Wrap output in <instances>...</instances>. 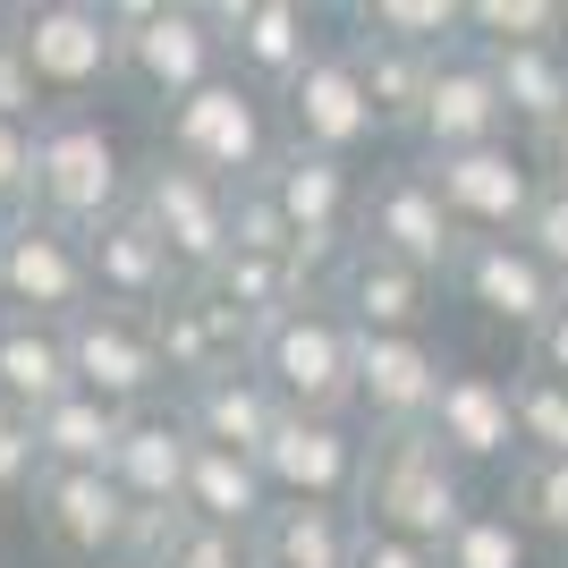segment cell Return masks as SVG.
Masks as SVG:
<instances>
[{
  "instance_id": "cell-28",
  "label": "cell",
  "mask_w": 568,
  "mask_h": 568,
  "mask_svg": "<svg viewBox=\"0 0 568 568\" xmlns=\"http://www.w3.org/2000/svg\"><path fill=\"white\" fill-rule=\"evenodd\" d=\"M493 60V85L509 102V128L526 144H544L568 111V43H518V51H484Z\"/></svg>"
},
{
  "instance_id": "cell-30",
  "label": "cell",
  "mask_w": 568,
  "mask_h": 568,
  "mask_svg": "<svg viewBox=\"0 0 568 568\" xmlns=\"http://www.w3.org/2000/svg\"><path fill=\"white\" fill-rule=\"evenodd\" d=\"M195 288H204L213 306H230V314H237V323H246L255 339L272 332V323H281V314L297 306V297H306L297 263H281V255H237V246H230V255H221V263H213V272H204Z\"/></svg>"
},
{
  "instance_id": "cell-17",
  "label": "cell",
  "mask_w": 568,
  "mask_h": 568,
  "mask_svg": "<svg viewBox=\"0 0 568 568\" xmlns=\"http://www.w3.org/2000/svg\"><path fill=\"white\" fill-rule=\"evenodd\" d=\"M450 288L484 314V323H509V332H526V339L560 314V281L544 272V255H535L526 237H467Z\"/></svg>"
},
{
  "instance_id": "cell-7",
  "label": "cell",
  "mask_w": 568,
  "mask_h": 568,
  "mask_svg": "<svg viewBox=\"0 0 568 568\" xmlns=\"http://www.w3.org/2000/svg\"><path fill=\"white\" fill-rule=\"evenodd\" d=\"M128 204L153 221V237H162L170 263H179V281H204V272L237 246V237H230L237 187L187 170L179 153H144V162H136V195H128Z\"/></svg>"
},
{
  "instance_id": "cell-36",
  "label": "cell",
  "mask_w": 568,
  "mask_h": 568,
  "mask_svg": "<svg viewBox=\"0 0 568 568\" xmlns=\"http://www.w3.org/2000/svg\"><path fill=\"white\" fill-rule=\"evenodd\" d=\"M442 568H535V535H526L509 509H475L442 544Z\"/></svg>"
},
{
  "instance_id": "cell-1",
  "label": "cell",
  "mask_w": 568,
  "mask_h": 568,
  "mask_svg": "<svg viewBox=\"0 0 568 568\" xmlns=\"http://www.w3.org/2000/svg\"><path fill=\"white\" fill-rule=\"evenodd\" d=\"M356 518L374 535H399L416 551H442L458 526L475 518L467 500V467H458L433 433H374V458H365V493H356Z\"/></svg>"
},
{
  "instance_id": "cell-40",
  "label": "cell",
  "mask_w": 568,
  "mask_h": 568,
  "mask_svg": "<svg viewBox=\"0 0 568 568\" xmlns=\"http://www.w3.org/2000/svg\"><path fill=\"white\" fill-rule=\"evenodd\" d=\"M43 111H51V102H43V85H34V60H26L18 26H9V9H0V119L34 128Z\"/></svg>"
},
{
  "instance_id": "cell-27",
  "label": "cell",
  "mask_w": 568,
  "mask_h": 568,
  "mask_svg": "<svg viewBox=\"0 0 568 568\" xmlns=\"http://www.w3.org/2000/svg\"><path fill=\"white\" fill-rule=\"evenodd\" d=\"M187 518L221 526V535H263V518H272V484H263V467H255V458H237V450L195 442V467H187Z\"/></svg>"
},
{
  "instance_id": "cell-25",
  "label": "cell",
  "mask_w": 568,
  "mask_h": 568,
  "mask_svg": "<svg viewBox=\"0 0 568 568\" xmlns=\"http://www.w3.org/2000/svg\"><path fill=\"white\" fill-rule=\"evenodd\" d=\"M77 390V356H69V323H34V314L0 306V407L43 416L51 399Z\"/></svg>"
},
{
  "instance_id": "cell-48",
  "label": "cell",
  "mask_w": 568,
  "mask_h": 568,
  "mask_svg": "<svg viewBox=\"0 0 568 568\" xmlns=\"http://www.w3.org/2000/svg\"><path fill=\"white\" fill-rule=\"evenodd\" d=\"M0 568H9V560H0Z\"/></svg>"
},
{
  "instance_id": "cell-4",
  "label": "cell",
  "mask_w": 568,
  "mask_h": 568,
  "mask_svg": "<svg viewBox=\"0 0 568 568\" xmlns=\"http://www.w3.org/2000/svg\"><path fill=\"white\" fill-rule=\"evenodd\" d=\"M255 374L281 390L288 416H356V323L332 297H297L255 339Z\"/></svg>"
},
{
  "instance_id": "cell-29",
  "label": "cell",
  "mask_w": 568,
  "mask_h": 568,
  "mask_svg": "<svg viewBox=\"0 0 568 568\" xmlns=\"http://www.w3.org/2000/svg\"><path fill=\"white\" fill-rule=\"evenodd\" d=\"M119 433H128V407L94 399V390H69V399H51L43 416H34L43 467H85V475H111Z\"/></svg>"
},
{
  "instance_id": "cell-38",
  "label": "cell",
  "mask_w": 568,
  "mask_h": 568,
  "mask_svg": "<svg viewBox=\"0 0 568 568\" xmlns=\"http://www.w3.org/2000/svg\"><path fill=\"white\" fill-rule=\"evenodd\" d=\"M34 195H43V170H34V128L0 119V230L34 213Z\"/></svg>"
},
{
  "instance_id": "cell-41",
  "label": "cell",
  "mask_w": 568,
  "mask_h": 568,
  "mask_svg": "<svg viewBox=\"0 0 568 568\" xmlns=\"http://www.w3.org/2000/svg\"><path fill=\"white\" fill-rule=\"evenodd\" d=\"M162 568H263V551H255V535H221V526H204L195 518L179 544H170V560Z\"/></svg>"
},
{
  "instance_id": "cell-14",
  "label": "cell",
  "mask_w": 568,
  "mask_h": 568,
  "mask_svg": "<svg viewBox=\"0 0 568 568\" xmlns=\"http://www.w3.org/2000/svg\"><path fill=\"white\" fill-rule=\"evenodd\" d=\"M281 102H288V144L332 153V162H356V144L382 136V111H374V94H365V60H356L348 34H332L323 60H314Z\"/></svg>"
},
{
  "instance_id": "cell-2",
  "label": "cell",
  "mask_w": 568,
  "mask_h": 568,
  "mask_svg": "<svg viewBox=\"0 0 568 568\" xmlns=\"http://www.w3.org/2000/svg\"><path fill=\"white\" fill-rule=\"evenodd\" d=\"M111 26H119V85L144 94L162 119L187 94H204L213 77H230V51L195 0H111Z\"/></svg>"
},
{
  "instance_id": "cell-32",
  "label": "cell",
  "mask_w": 568,
  "mask_h": 568,
  "mask_svg": "<svg viewBox=\"0 0 568 568\" xmlns=\"http://www.w3.org/2000/svg\"><path fill=\"white\" fill-rule=\"evenodd\" d=\"M356 34H382V43L399 51H458L467 43V0H365V9H348Z\"/></svg>"
},
{
  "instance_id": "cell-16",
  "label": "cell",
  "mask_w": 568,
  "mask_h": 568,
  "mask_svg": "<svg viewBox=\"0 0 568 568\" xmlns=\"http://www.w3.org/2000/svg\"><path fill=\"white\" fill-rule=\"evenodd\" d=\"M509 136H518V128H509V102H500V85H493V60H484L475 43L442 51L433 94H425V111H416L425 162H442V153H475V144H509Z\"/></svg>"
},
{
  "instance_id": "cell-10",
  "label": "cell",
  "mask_w": 568,
  "mask_h": 568,
  "mask_svg": "<svg viewBox=\"0 0 568 568\" xmlns=\"http://www.w3.org/2000/svg\"><path fill=\"white\" fill-rule=\"evenodd\" d=\"M0 306L34 314V323H77L94 306V263L85 237L60 230L51 213H26L0 230Z\"/></svg>"
},
{
  "instance_id": "cell-15",
  "label": "cell",
  "mask_w": 568,
  "mask_h": 568,
  "mask_svg": "<svg viewBox=\"0 0 568 568\" xmlns=\"http://www.w3.org/2000/svg\"><path fill=\"white\" fill-rule=\"evenodd\" d=\"M34 526H43V544L60 551L69 568H119L128 551V518H136V500L119 493L111 475H85V467H43L34 484Z\"/></svg>"
},
{
  "instance_id": "cell-8",
  "label": "cell",
  "mask_w": 568,
  "mask_h": 568,
  "mask_svg": "<svg viewBox=\"0 0 568 568\" xmlns=\"http://www.w3.org/2000/svg\"><path fill=\"white\" fill-rule=\"evenodd\" d=\"M425 179L467 237H518L551 170L535 144L509 136V144H475V153H442V162H425Z\"/></svg>"
},
{
  "instance_id": "cell-24",
  "label": "cell",
  "mask_w": 568,
  "mask_h": 568,
  "mask_svg": "<svg viewBox=\"0 0 568 568\" xmlns=\"http://www.w3.org/2000/svg\"><path fill=\"white\" fill-rule=\"evenodd\" d=\"M179 407H187L195 442H213V450H237V458H263L272 450V433H281V390L255 374V365H230V374L195 382V390H179Z\"/></svg>"
},
{
  "instance_id": "cell-31",
  "label": "cell",
  "mask_w": 568,
  "mask_h": 568,
  "mask_svg": "<svg viewBox=\"0 0 568 568\" xmlns=\"http://www.w3.org/2000/svg\"><path fill=\"white\" fill-rule=\"evenodd\" d=\"M348 43H356V60H365V94H374L382 128L416 136V111H425L442 60H433V51H399V43H382V34H356V26H348Z\"/></svg>"
},
{
  "instance_id": "cell-22",
  "label": "cell",
  "mask_w": 568,
  "mask_h": 568,
  "mask_svg": "<svg viewBox=\"0 0 568 568\" xmlns=\"http://www.w3.org/2000/svg\"><path fill=\"white\" fill-rule=\"evenodd\" d=\"M187 467H195V425H187V407H179V399L136 407V416H128V433H119L111 484L136 500V509H153V500H187Z\"/></svg>"
},
{
  "instance_id": "cell-20",
  "label": "cell",
  "mask_w": 568,
  "mask_h": 568,
  "mask_svg": "<svg viewBox=\"0 0 568 568\" xmlns=\"http://www.w3.org/2000/svg\"><path fill=\"white\" fill-rule=\"evenodd\" d=\"M85 263H94V306H128V314H162L170 297H179V263H170V246L153 237V221L128 204V213L94 221L85 230Z\"/></svg>"
},
{
  "instance_id": "cell-35",
  "label": "cell",
  "mask_w": 568,
  "mask_h": 568,
  "mask_svg": "<svg viewBox=\"0 0 568 568\" xmlns=\"http://www.w3.org/2000/svg\"><path fill=\"white\" fill-rule=\"evenodd\" d=\"M467 43L475 51L560 43V0H467Z\"/></svg>"
},
{
  "instance_id": "cell-3",
  "label": "cell",
  "mask_w": 568,
  "mask_h": 568,
  "mask_svg": "<svg viewBox=\"0 0 568 568\" xmlns=\"http://www.w3.org/2000/svg\"><path fill=\"white\" fill-rule=\"evenodd\" d=\"M34 170H43L34 213H51L77 237L94 230V221L128 213V195H136V162L119 153V136L102 128V111H43L34 119Z\"/></svg>"
},
{
  "instance_id": "cell-33",
  "label": "cell",
  "mask_w": 568,
  "mask_h": 568,
  "mask_svg": "<svg viewBox=\"0 0 568 568\" xmlns=\"http://www.w3.org/2000/svg\"><path fill=\"white\" fill-rule=\"evenodd\" d=\"M509 416H518V458H568V382L518 365L509 374Z\"/></svg>"
},
{
  "instance_id": "cell-47",
  "label": "cell",
  "mask_w": 568,
  "mask_h": 568,
  "mask_svg": "<svg viewBox=\"0 0 568 568\" xmlns=\"http://www.w3.org/2000/svg\"><path fill=\"white\" fill-rule=\"evenodd\" d=\"M560 314H568V281H560Z\"/></svg>"
},
{
  "instance_id": "cell-11",
  "label": "cell",
  "mask_w": 568,
  "mask_h": 568,
  "mask_svg": "<svg viewBox=\"0 0 568 568\" xmlns=\"http://www.w3.org/2000/svg\"><path fill=\"white\" fill-rule=\"evenodd\" d=\"M356 237H365V246H382V255H399L407 272H425V281H450L458 255H467V230H458L450 204L433 195L425 162H399V170H382L374 187H365Z\"/></svg>"
},
{
  "instance_id": "cell-45",
  "label": "cell",
  "mask_w": 568,
  "mask_h": 568,
  "mask_svg": "<svg viewBox=\"0 0 568 568\" xmlns=\"http://www.w3.org/2000/svg\"><path fill=\"white\" fill-rule=\"evenodd\" d=\"M535 153H544V170H551V179H568V111H560V128H551V136L535 144Z\"/></svg>"
},
{
  "instance_id": "cell-26",
  "label": "cell",
  "mask_w": 568,
  "mask_h": 568,
  "mask_svg": "<svg viewBox=\"0 0 568 568\" xmlns=\"http://www.w3.org/2000/svg\"><path fill=\"white\" fill-rule=\"evenodd\" d=\"M365 544V518L356 509H323V500H272L255 551L263 568H356Z\"/></svg>"
},
{
  "instance_id": "cell-5",
  "label": "cell",
  "mask_w": 568,
  "mask_h": 568,
  "mask_svg": "<svg viewBox=\"0 0 568 568\" xmlns=\"http://www.w3.org/2000/svg\"><path fill=\"white\" fill-rule=\"evenodd\" d=\"M272 94H255L246 77H213L204 94H187L179 111L162 119V153H179L187 170L221 179V187H255L263 170L281 162V136H272Z\"/></svg>"
},
{
  "instance_id": "cell-12",
  "label": "cell",
  "mask_w": 568,
  "mask_h": 568,
  "mask_svg": "<svg viewBox=\"0 0 568 568\" xmlns=\"http://www.w3.org/2000/svg\"><path fill=\"white\" fill-rule=\"evenodd\" d=\"M365 458H374V433H356L348 416H281L272 450L255 458L272 500H323V509H356L365 493Z\"/></svg>"
},
{
  "instance_id": "cell-46",
  "label": "cell",
  "mask_w": 568,
  "mask_h": 568,
  "mask_svg": "<svg viewBox=\"0 0 568 568\" xmlns=\"http://www.w3.org/2000/svg\"><path fill=\"white\" fill-rule=\"evenodd\" d=\"M560 43H568V0H560Z\"/></svg>"
},
{
  "instance_id": "cell-43",
  "label": "cell",
  "mask_w": 568,
  "mask_h": 568,
  "mask_svg": "<svg viewBox=\"0 0 568 568\" xmlns=\"http://www.w3.org/2000/svg\"><path fill=\"white\" fill-rule=\"evenodd\" d=\"M356 568H442V551H416V544H399V535H374V526H365Z\"/></svg>"
},
{
  "instance_id": "cell-42",
  "label": "cell",
  "mask_w": 568,
  "mask_h": 568,
  "mask_svg": "<svg viewBox=\"0 0 568 568\" xmlns=\"http://www.w3.org/2000/svg\"><path fill=\"white\" fill-rule=\"evenodd\" d=\"M518 237L544 255L551 281H568V179H544V195H535V213H526Z\"/></svg>"
},
{
  "instance_id": "cell-19",
  "label": "cell",
  "mask_w": 568,
  "mask_h": 568,
  "mask_svg": "<svg viewBox=\"0 0 568 568\" xmlns=\"http://www.w3.org/2000/svg\"><path fill=\"white\" fill-rule=\"evenodd\" d=\"M433 288L442 281H425V272H407L399 255H382V246H365L356 237L348 246V263L332 272V297L339 314H348L365 339H425V323H433Z\"/></svg>"
},
{
  "instance_id": "cell-23",
  "label": "cell",
  "mask_w": 568,
  "mask_h": 568,
  "mask_svg": "<svg viewBox=\"0 0 568 568\" xmlns=\"http://www.w3.org/2000/svg\"><path fill=\"white\" fill-rule=\"evenodd\" d=\"M153 332H162V356H170V382H179V390L230 374V365H255V332H246L230 306H213L195 281L153 314Z\"/></svg>"
},
{
  "instance_id": "cell-21",
  "label": "cell",
  "mask_w": 568,
  "mask_h": 568,
  "mask_svg": "<svg viewBox=\"0 0 568 568\" xmlns=\"http://www.w3.org/2000/svg\"><path fill=\"white\" fill-rule=\"evenodd\" d=\"M433 442L458 458V467H518V416H509V382L484 374V365H450L442 382V407H433Z\"/></svg>"
},
{
  "instance_id": "cell-44",
  "label": "cell",
  "mask_w": 568,
  "mask_h": 568,
  "mask_svg": "<svg viewBox=\"0 0 568 568\" xmlns=\"http://www.w3.org/2000/svg\"><path fill=\"white\" fill-rule=\"evenodd\" d=\"M526 365H535V374H551V382H568V314H551L544 332L526 339Z\"/></svg>"
},
{
  "instance_id": "cell-37",
  "label": "cell",
  "mask_w": 568,
  "mask_h": 568,
  "mask_svg": "<svg viewBox=\"0 0 568 568\" xmlns=\"http://www.w3.org/2000/svg\"><path fill=\"white\" fill-rule=\"evenodd\" d=\"M230 237H237V255H297V230H288V213H281V195L263 187H237V213H230Z\"/></svg>"
},
{
  "instance_id": "cell-39",
  "label": "cell",
  "mask_w": 568,
  "mask_h": 568,
  "mask_svg": "<svg viewBox=\"0 0 568 568\" xmlns=\"http://www.w3.org/2000/svg\"><path fill=\"white\" fill-rule=\"evenodd\" d=\"M34 484H43V442H34V416L0 407V509H9V500H34Z\"/></svg>"
},
{
  "instance_id": "cell-9",
  "label": "cell",
  "mask_w": 568,
  "mask_h": 568,
  "mask_svg": "<svg viewBox=\"0 0 568 568\" xmlns=\"http://www.w3.org/2000/svg\"><path fill=\"white\" fill-rule=\"evenodd\" d=\"M69 356H77V390H94L111 407H162L179 399L170 382V356H162V332L153 314H128V306H85L69 323Z\"/></svg>"
},
{
  "instance_id": "cell-34",
  "label": "cell",
  "mask_w": 568,
  "mask_h": 568,
  "mask_svg": "<svg viewBox=\"0 0 568 568\" xmlns=\"http://www.w3.org/2000/svg\"><path fill=\"white\" fill-rule=\"evenodd\" d=\"M509 518H518L535 544L568 551V458H518V467H509Z\"/></svg>"
},
{
  "instance_id": "cell-6",
  "label": "cell",
  "mask_w": 568,
  "mask_h": 568,
  "mask_svg": "<svg viewBox=\"0 0 568 568\" xmlns=\"http://www.w3.org/2000/svg\"><path fill=\"white\" fill-rule=\"evenodd\" d=\"M9 26H18V43L34 60V85H43L51 111H85V94L119 85L111 0H18Z\"/></svg>"
},
{
  "instance_id": "cell-13",
  "label": "cell",
  "mask_w": 568,
  "mask_h": 568,
  "mask_svg": "<svg viewBox=\"0 0 568 568\" xmlns=\"http://www.w3.org/2000/svg\"><path fill=\"white\" fill-rule=\"evenodd\" d=\"M213 18V34H221V51H230V69L255 85V94H272L281 102L297 77L323 60V18L314 9H297V0H213L204 9Z\"/></svg>"
},
{
  "instance_id": "cell-18",
  "label": "cell",
  "mask_w": 568,
  "mask_h": 568,
  "mask_svg": "<svg viewBox=\"0 0 568 568\" xmlns=\"http://www.w3.org/2000/svg\"><path fill=\"white\" fill-rule=\"evenodd\" d=\"M442 348L433 339H365L356 332V416L374 433H425L442 407Z\"/></svg>"
}]
</instances>
